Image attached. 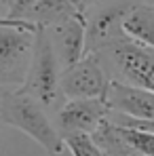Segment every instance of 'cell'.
<instances>
[{"label":"cell","instance_id":"1","mask_svg":"<svg viewBox=\"0 0 154 156\" xmlns=\"http://www.w3.org/2000/svg\"><path fill=\"white\" fill-rule=\"evenodd\" d=\"M0 120L26 133L49 154H61L66 150V141L47 116V108L21 87L0 95Z\"/></svg>","mask_w":154,"mask_h":156},{"label":"cell","instance_id":"2","mask_svg":"<svg viewBox=\"0 0 154 156\" xmlns=\"http://www.w3.org/2000/svg\"><path fill=\"white\" fill-rule=\"evenodd\" d=\"M97 55L102 57L112 80H120L154 93V49L125 38Z\"/></svg>","mask_w":154,"mask_h":156},{"label":"cell","instance_id":"3","mask_svg":"<svg viewBox=\"0 0 154 156\" xmlns=\"http://www.w3.org/2000/svg\"><path fill=\"white\" fill-rule=\"evenodd\" d=\"M26 93L36 97L47 110L55 108L61 101V66L57 59V53L53 49L51 36L45 27H38L36 32V44H34V59L30 66L27 78L21 87Z\"/></svg>","mask_w":154,"mask_h":156},{"label":"cell","instance_id":"4","mask_svg":"<svg viewBox=\"0 0 154 156\" xmlns=\"http://www.w3.org/2000/svg\"><path fill=\"white\" fill-rule=\"evenodd\" d=\"M36 32L0 26V87H23L34 59Z\"/></svg>","mask_w":154,"mask_h":156},{"label":"cell","instance_id":"5","mask_svg":"<svg viewBox=\"0 0 154 156\" xmlns=\"http://www.w3.org/2000/svg\"><path fill=\"white\" fill-rule=\"evenodd\" d=\"M141 0H110L87 15V55L102 53L125 40V19Z\"/></svg>","mask_w":154,"mask_h":156},{"label":"cell","instance_id":"6","mask_svg":"<svg viewBox=\"0 0 154 156\" xmlns=\"http://www.w3.org/2000/svg\"><path fill=\"white\" fill-rule=\"evenodd\" d=\"M112 78L97 53L84 55L76 66L61 72V93L68 99H102Z\"/></svg>","mask_w":154,"mask_h":156},{"label":"cell","instance_id":"7","mask_svg":"<svg viewBox=\"0 0 154 156\" xmlns=\"http://www.w3.org/2000/svg\"><path fill=\"white\" fill-rule=\"evenodd\" d=\"M110 112L112 110L106 101V97L102 99H68L57 110L55 127L63 139L68 135H76V133L93 135L110 118Z\"/></svg>","mask_w":154,"mask_h":156},{"label":"cell","instance_id":"8","mask_svg":"<svg viewBox=\"0 0 154 156\" xmlns=\"http://www.w3.org/2000/svg\"><path fill=\"white\" fill-rule=\"evenodd\" d=\"M47 32L51 36L61 72L76 66L87 55V13L72 15V17L51 26Z\"/></svg>","mask_w":154,"mask_h":156},{"label":"cell","instance_id":"9","mask_svg":"<svg viewBox=\"0 0 154 156\" xmlns=\"http://www.w3.org/2000/svg\"><path fill=\"white\" fill-rule=\"evenodd\" d=\"M106 101L112 112H120L133 118H144V120H154V93L133 87L120 80H112Z\"/></svg>","mask_w":154,"mask_h":156},{"label":"cell","instance_id":"10","mask_svg":"<svg viewBox=\"0 0 154 156\" xmlns=\"http://www.w3.org/2000/svg\"><path fill=\"white\" fill-rule=\"evenodd\" d=\"M78 13H87V11L82 6H78L74 0H38L34 4V9L27 13L26 21L49 30L51 26L72 17V15H78Z\"/></svg>","mask_w":154,"mask_h":156},{"label":"cell","instance_id":"11","mask_svg":"<svg viewBox=\"0 0 154 156\" xmlns=\"http://www.w3.org/2000/svg\"><path fill=\"white\" fill-rule=\"evenodd\" d=\"M95 144L99 146L103 156H144L125 135V131L114 125L110 118L93 133Z\"/></svg>","mask_w":154,"mask_h":156},{"label":"cell","instance_id":"12","mask_svg":"<svg viewBox=\"0 0 154 156\" xmlns=\"http://www.w3.org/2000/svg\"><path fill=\"white\" fill-rule=\"evenodd\" d=\"M125 34L127 38L154 49V9L139 2L125 19Z\"/></svg>","mask_w":154,"mask_h":156},{"label":"cell","instance_id":"13","mask_svg":"<svg viewBox=\"0 0 154 156\" xmlns=\"http://www.w3.org/2000/svg\"><path fill=\"white\" fill-rule=\"evenodd\" d=\"M63 141L72 156H103V152L93 139V135L76 133V135H68Z\"/></svg>","mask_w":154,"mask_h":156},{"label":"cell","instance_id":"14","mask_svg":"<svg viewBox=\"0 0 154 156\" xmlns=\"http://www.w3.org/2000/svg\"><path fill=\"white\" fill-rule=\"evenodd\" d=\"M123 131L129 137V141L144 156H154V135L152 133H139V131H131V129H123Z\"/></svg>","mask_w":154,"mask_h":156},{"label":"cell","instance_id":"15","mask_svg":"<svg viewBox=\"0 0 154 156\" xmlns=\"http://www.w3.org/2000/svg\"><path fill=\"white\" fill-rule=\"evenodd\" d=\"M36 2H38V0H15L13 6H11L9 13H6V17H11V19H26L27 13L34 9Z\"/></svg>","mask_w":154,"mask_h":156},{"label":"cell","instance_id":"16","mask_svg":"<svg viewBox=\"0 0 154 156\" xmlns=\"http://www.w3.org/2000/svg\"><path fill=\"white\" fill-rule=\"evenodd\" d=\"M74 2H76L78 6H82V9L87 11L89 6H93V4H95V2H99V0H74Z\"/></svg>","mask_w":154,"mask_h":156},{"label":"cell","instance_id":"17","mask_svg":"<svg viewBox=\"0 0 154 156\" xmlns=\"http://www.w3.org/2000/svg\"><path fill=\"white\" fill-rule=\"evenodd\" d=\"M13 2H15V0H0V4H2V6H6V9H11V6H13Z\"/></svg>","mask_w":154,"mask_h":156},{"label":"cell","instance_id":"18","mask_svg":"<svg viewBox=\"0 0 154 156\" xmlns=\"http://www.w3.org/2000/svg\"><path fill=\"white\" fill-rule=\"evenodd\" d=\"M144 4H148V6H154V0H141Z\"/></svg>","mask_w":154,"mask_h":156},{"label":"cell","instance_id":"19","mask_svg":"<svg viewBox=\"0 0 154 156\" xmlns=\"http://www.w3.org/2000/svg\"><path fill=\"white\" fill-rule=\"evenodd\" d=\"M0 125H2V120H0Z\"/></svg>","mask_w":154,"mask_h":156},{"label":"cell","instance_id":"20","mask_svg":"<svg viewBox=\"0 0 154 156\" xmlns=\"http://www.w3.org/2000/svg\"><path fill=\"white\" fill-rule=\"evenodd\" d=\"M152 9H154V6H152Z\"/></svg>","mask_w":154,"mask_h":156}]
</instances>
